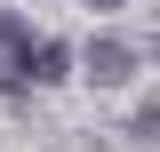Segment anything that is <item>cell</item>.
<instances>
[{
    "mask_svg": "<svg viewBox=\"0 0 160 152\" xmlns=\"http://www.w3.org/2000/svg\"><path fill=\"white\" fill-rule=\"evenodd\" d=\"M24 80H40V88L72 80V48H64V40H32V56H24Z\"/></svg>",
    "mask_w": 160,
    "mask_h": 152,
    "instance_id": "obj_3",
    "label": "cell"
},
{
    "mask_svg": "<svg viewBox=\"0 0 160 152\" xmlns=\"http://www.w3.org/2000/svg\"><path fill=\"white\" fill-rule=\"evenodd\" d=\"M24 56H32V24H24L16 8H0V96L24 88Z\"/></svg>",
    "mask_w": 160,
    "mask_h": 152,
    "instance_id": "obj_1",
    "label": "cell"
},
{
    "mask_svg": "<svg viewBox=\"0 0 160 152\" xmlns=\"http://www.w3.org/2000/svg\"><path fill=\"white\" fill-rule=\"evenodd\" d=\"M136 72V48H128V40H88V80H96V88H120V80Z\"/></svg>",
    "mask_w": 160,
    "mask_h": 152,
    "instance_id": "obj_2",
    "label": "cell"
}]
</instances>
